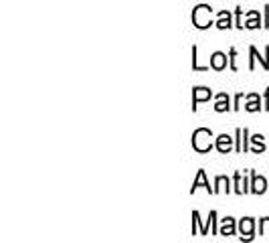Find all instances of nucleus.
I'll list each match as a JSON object with an SVG mask.
<instances>
[{
	"instance_id": "obj_1",
	"label": "nucleus",
	"mask_w": 269,
	"mask_h": 243,
	"mask_svg": "<svg viewBox=\"0 0 269 243\" xmlns=\"http://www.w3.org/2000/svg\"><path fill=\"white\" fill-rule=\"evenodd\" d=\"M210 138H212L210 130H206V128L196 130V132L192 134V146H194V150H198V152L210 150Z\"/></svg>"
},
{
	"instance_id": "obj_2",
	"label": "nucleus",
	"mask_w": 269,
	"mask_h": 243,
	"mask_svg": "<svg viewBox=\"0 0 269 243\" xmlns=\"http://www.w3.org/2000/svg\"><path fill=\"white\" fill-rule=\"evenodd\" d=\"M192 23L198 27V29H206L210 27V9L206 5H200L194 9V15H192Z\"/></svg>"
},
{
	"instance_id": "obj_3",
	"label": "nucleus",
	"mask_w": 269,
	"mask_h": 243,
	"mask_svg": "<svg viewBox=\"0 0 269 243\" xmlns=\"http://www.w3.org/2000/svg\"><path fill=\"white\" fill-rule=\"evenodd\" d=\"M231 146H233V138L231 136H227V134H223V136H219L217 138V150L219 152H229L231 150Z\"/></svg>"
},
{
	"instance_id": "obj_4",
	"label": "nucleus",
	"mask_w": 269,
	"mask_h": 243,
	"mask_svg": "<svg viewBox=\"0 0 269 243\" xmlns=\"http://www.w3.org/2000/svg\"><path fill=\"white\" fill-rule=\"evenodd\" d=\"M210 97V89H204V87H196L194 89V95H192V102H194V110H196V104L198 102H204Z\"/></svg>"
},
{
	"instance_id": "obj_5",
	"label": "nucleus",
	"mask_w": 269,
	"mask_h": 243,
	"mask_svg": "<svg viewBox=\"0 0 269 243\" xmlns=\"http://www.w3.org/2000/svg\"><path fill=\"white\" fill-rule=\"evenodd\" d=\"M210 65H212V69L221 71V69L227 65V57H225L223 53H214V55L210 57Z\"/></svg>"
},
{
	"instance_id": "obj_6",
	"label": "nucleus",
	"mask_w": 269,
	"mask_h": 243,
	"mask_svg": "<svg viewBox=\"0 0 269 243\" xmlns=\"http://www.w3.org/2000/svg\"><path fill=\"white\" fill-rule=\"evenodd\" d=\"M198 186H204L208 192H214V188H210V184L206 182V176H204V170H198V176H196V180H194V184H192V192L198 188Z\"/></svg>"
},
{
	"instance_id": "obj_7",
	"label": "nucleus",
	"mask_w": 269,
	"mask_h": 243,
	"mask_svg": "<svg viewBox=\"0 0 269 243\" xmlns=\"http://www.w3.org/2000/svg\"><path fill=\"white\" fill-rule=\"evenodd\" d=\"M253 219H243L241 221V225H239V229H241V237H245V239H251V233H253Z\"/></svg>"
},
{
	"instance_id": "obj_8",
	"label": "nucleus",
	"mask_w": 269,
	"mask_h": 243,
	"mask_svg": "<svg viewBox=\"0 0 269 243\" xmlns=\"http://www.w3.org/2000/svg\"><path fill=\"white\" fill-rule=\"evenodd\" d=\"M265 188H267V182H265V178L263 176H257V174H253V192H257V194H261V192H265Z\"/></svg>"
},
{
	"instance_id": "obj_9",
	"label": "nucleus",
	"mask_w": 269,
	"mask_h": 243,
	"mask_svg": "<svg viewBox=\"0 0 269 243\" xmlns=\"http://www.w3.org/2000/svg\"><path fill=\"white\" fill-rule=\"evenodd\" d=\"M245 136H247V130H245V128H243V130L239 128V130H237V140H239V142H237V152H245V150H247Z\"/></svg>"
},
{
	"instance_id": "obj_10",
	"label": "nucleus",
	"mask_w": 269,
	"mask_h": 243,
	"mask_svg": "<svg viewBox=\"0 0 269 243\" xmlns=\"http://www.w3.org/2000/svg\"><path fill=\"white\" fill-rule=\"evenodd\" d=\"M235 233V221L231 217L223 219V225H221V235H233Z\"/></svg>"
},
{
	"instance_id": "obj_11",
	"label": "nucleus",
	"mask_w": 269,
	"mask_h": 243,
	"mask_svg": "<svg viewBox=\"0 0 269 243\" xmlns=\"http://www.w3.org/2000/svg\"><path fill=\"white\" fill-rule=\"evenodd\" d=\"M214 110H217V112H225V110H229V97H227L225 93L217 95V106H214Z\"/></svg>"
},
{
	"instance_id": "obj_12",
	"label": "nucleus",
	"mask_w": 269,
	"mask_h": 243,
	"mask_svg": "<svg viewBox=\"0 0 269 243\" xmlns=\"http://www.w3.org/2000/svg\"><path fill=\"white\" fill-rule=\"evenodd\" d=\"M217 27H219V29H229V27H231V15H229V13H221Z\"/></svg>"
},
{
	"instance_id": "obj_13",
	"label": "nucleus",
	"mask_w": 269,
	"mask_h": 243,
	"mask_svg": "<svg viewBox=\"0 0 269 243\" xmlns=\"http://www.w3.org/2000/svg\"><path fill=\"white\" fill-rule=\"evenodd\" d=\"M247 110L249 112H257L259 110V97L253 93V95H249V104H247Z\"/></svg>"
},
{
	"instance_id": "obj_14",
	"label": "nucleus",
	"mask_w": 269,
	"mask_h": 243,
	"mask_svg": "<svg viewBox=\"0 0 269 243\" xmlns=\"http://www.w3.org/2000/svg\"><path fill=\"white\" fill-rule=\"evenodd\" d=\"M235 184H237V192H239V194L247 192V186H245V180L241 178V174H239V172L235 174Z\"/></svg>"
},
{
	"instance_id": "obj_15",
	"label": "nucleus",
	"mask_w": 269,
	"mask_h": 243,
	"mask_svg": "<svg viewBox=\"0 0 269 243\" xmlns=\"http://www.w3.org/2000/svg\"><path fill=\"white\" fill-rule=\"evenodd\" d=\"M251 140H253V144H255V152H263V150H265V146H263V136L257 134V136H253Z\"/></svg>"
},
{
	"instance_id": "obj_16",
	"label": "nucleus",
	"mask_w": 269,
	"mask_h": 243,
	"mask_svg": "<svg viewBox=\"0 0 269 243\" xmlns=\"http://www.w3.org/2000/svg\"><path fill=\"white\" fill-rule=\"evenodd\" d=\"M217 190H214V192H219V190H227L229 192V178H225V176H219L217 178Z\"/></svg>"
},
{
	"instance_id": "obj_17",
	"label": "nucleus",
	"mask_w": 269,
	"mask_h": 243,
	"mask_svg": "<svg viewBox=\"0 0 269 243\" xmlns=\"http://www.w3.org/2000/svg\"><path fill=\"white\" fill-rule=\"evenodd\" d=\"M257 17H259L257 13H251V15H249V23H247L245 27H247V29H257V27H259V21H257Z\"/></svg>"
},
{
	"instance_id": "obj_18",
	"label": "nucleus",
	"mask_w": 269,
	"mask_h": 243,
	"mask_svg": "<svg viewBox=\"0 0 269 243\" xmlns=\"http://www.w3.org/2000/svg\"><path fill=\"white\" fill-rule=\"evenodd\" d=\"M261 235H269V219L261 221Z\"/></svg>"
}]
</instances>
